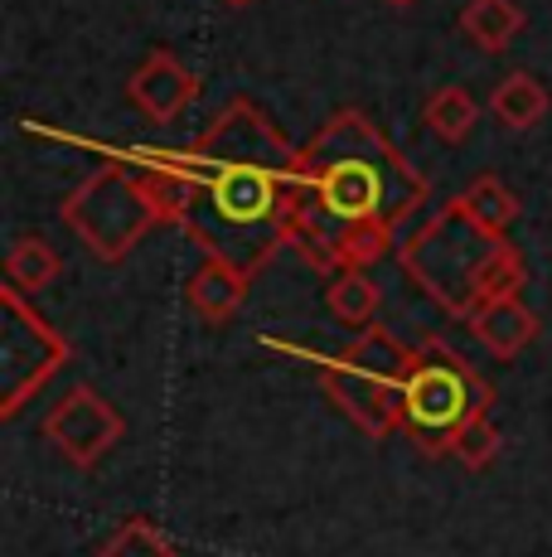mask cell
I'll use <instances>...</instances> for the list:
<instances>
[{
  "mask_svg": "<svg viewBox=\"0 0 552 557\" xmlns=\"http://www.w3.org/2000/svg\"><path fill=\"white\" fill-rule=\"evenodd\" d=\"M296 180L315 189L335 223H388L392 233L427 203V175L368 122L359 107H339L330 122L301 146Z\"/></svg>",
  "mask_w": 552,
  "mask_h": 557,
  "instance_id": "6da1fadb",
  "label": "cell"
},
{
  "mask_svg": "<svg viewBox=\"0 0 552 557\" xmlns=\"http://www.w3.org/2000/svg\"><path fill=\"white\" fill-rule=\"evenodd\" d=\"M199 180V199L179 228L199 243L204 257L233 262L238 272L258 276L276 252L291 243V203L301 180L262 165H204L189 151L161 156Z\"/></svg>",
  "mask_w": 552,
  "mask_h": 557,
  "instance_id": "7a4b0ae2",
  "label": "cell"
},
{
  "mask_svg": "<svg viewBox=\"0 0 552 557\" xmlns=\"http://www.w3.org/2000/svg\"><path fill=\"white\" fill-rule=\"evenodd\" d=\"M412 355L398 335H388L384 325L354 335L339 355L321 363V383L349 422L374 442H388L392 432H402V383L412 373Z\"/></svg>",
  "mask_w": 552,
  "mask_h": 557,
  "instance_id": "3957f363",
  "label": "cell"
},
{
  "mask_svg": "<svg viewBox=\"0 0 552 557\" xmlns=\"http://www.w3.org/2000/svg\"><path fill=\"white\" fill-rule=\"evenodd\" d=\"M494 248H499V238H490L485 228H475V223L465 219L461 203L451 199L437 219L422 223L417 233H407V238L398 243V257H402L412 282H417L441 310L471 320L475 310L485 306L480 272L494 257Z\"/></svg>",
  "mask_w": 552,
  "mask_h": 557,
  "instance_id": "277c9868",
  "label": "cell"
},
{
  "mask_svg": "<svg viewBox=\"0 0 552 557\" xmlns=\"http://www.w3.org/2000/svg\"><path fill=\"white\" fill-rule=\"evenodd\" d=\"M494 383L480 379L461 355L427 339L412 355V373L402 383V432L417 442V451L446 456L451 436L471 422L475 412H490Z\"/></svg>",
  "mask_w": 552,
  "mask_h": 557,
  "instance_id": "5b68a950",
  "label": "cell"
},
{
  "mask_svg": "<svg viewBox=\"0 0 552 557\" xmlns=\"http://www.w3.org/2000/svg\"><path fill=\"white\" fill-rule=\"evenodd\" d=\"M63 228L73 238H83L102 262H122L146 233L161 223L155 203L146 199L141 175H131L126 165H102L63 199Z\"/></svg>",
  "mask_w": 552,
  "mask_h": 557,
  "instance_id": "8992f818",
  "label": "cell"
},
{
  "mask_svg": "<svg viewBox=\"0 0 552 557\" xmlns=\"http://www.w3.org/2000/svg\"><path fill=\"white\" fill-rule=\"evenodd\" d=\"M63 359H68L63 335L35 306H25L20 286L5 282V292H0V412L15 417Z\"/></svg>",
  "mask_w": 552,
  "mask_h": 557,
  "instance_id": "52a82bcc",
  "label": "cell"
},
{
  "mask_svg": "<svg viewBox=\"0 0 552 557\" xmlns=\"http://www.w3.org/2000/svg\"><path fill=\"white\" fill-rule=\"evenodd\" d=\"M189 156L204 160V165H262V170L296 175L301 146L286 141V132L272 122V112H262L252 98H233L214 116V126L189 146Z\"/></svg>",
  "mask_w": 552,
  "mask_h": 557,
  "instance_id": "ba28073f",
  "label": "cell"
},
{
  "mask_svg": "<svg viewBox=\"0 0 552 557\" xmlns=\"http://www.w3.org/2000/svg\"><path fill=\"white\" fill-rule=\"evenodd\" d=\"M122 432H126L122 412H116L98 388H88V383H73L45 417V442L59 446L78 470L98 466V460L122 442Z\"/></svg>",
  "mask_w": 552,
  "mask_h": 557,
  "instance_id": "9c48e42d",
  "label": "cell"
},
{
  "mask_svg": "<svg viewBox=\"0 0 552 557\" xmlns=\"http://www.w3.org/2000/svg\"><path fill=\"white\" fill-rule=\"evenodd\" d=\"M126 98H131V107L146 116V122L170 126V122H179V116L195 107L199 78L170 49H155V53H146L141 69L126 78Z\"/></svg>",
  "mask_w": 552,
  "mask_h": 557,
  "instance_id": "30bf717a",
  "label": "cell"
},
{
  "mask_svg": "<svg viewBox=\"0 0 552 557\" xmlns=\"http://www.w3.org/2000/svg\"><path fill=\"white\" fill-rule=\"evenodd\" d=\"M471 335H475V345H485L494 359H518L528 345L538 339V315L528 310L518 296H504V301H485L480 310H475L471 320Z\"/></svg>",
  "mask_w": 552,
  "mask_h": 557,
  "instance_id": "8fae6325",
  "label": "cell"
},
{
  "mask_svg": "<svg viewBox=\"0 0 552 557\" xmlns=\"http://www.w3.org/2000/svg\"><path fill=\"white\" fill-rule=\"evenodd\" d=\"M248 282L252 276L238 272L233 262L209 257V262L189 276L185 301H189V310H195L199 320H204V325H228V320L242 310V301H248Z\"/></svg>",
  "mask_w": 552,
  "mask_h": 557,
  "instance_id": "7c38bea8",
  "label": "cell"
},
{
  "mask_svg": "<svg viewBox=\"0 0 552 557\" xmlns=\"http://www.w3.org/2000/svg\"><path fill=\"white\" fill-rule=\"evenodd\" d=\"M325 306H330V315L349 330V335H364V330L378 325L384 296H378L374 276H368L364 267H344V272H335L330 286H325Z\"/></svg>",
  "mask_w": 552,
  "mask_h": 557,
  "instance_id": "4fadbf2b",
  "label": "cell"
},
{
  "mask_svg": "<svg viewBox=\"0 0 552 557\" xmlns=\"http://www.w3.org/2000/svg\"><path fill=\"white\" fill-rule=\"evenodd\" d=\"M552 112V92L534 73H509L504 83H494L490 92V116L504 132H534L538 122Z\"/></svg>",
  "mask_w": 552,
  "mask_h": 557,
  "instance_id": "5bb4252c",
  "label": "cell"
},
{
  "mask_svg": "<svg viewBox=\"0 0 552 557\" xmlns=\"http://www.w3.org/2000/svg\"><path fill=\"white\" fill-rule=\"evenodd\" d=\"M524 25H528V15L518 0H471L461 10V35L485 53H504L524 35Z\"/></svg>",
  "mask_w": 552,
  "mask_h": 557,
  "instance_id": "9a60e30c",
  "label": "cell"
},
{
  "mask_svg": "<svg viewBox=\"0 0 552 557\" xmlns=\"http://www.w3.org/2000/svg\"><path fill=\"white\" fill-rule=\"evenodd\" d=\"M455 203H461L465 219H471L475 228H485L490 238H509V228H514L518 213H524L518 195H514V189H509L499 175H475L471 185L455 195Z\"/></svg>",
  "mask_w": 552,
  "mask_h": 557,
  "instance_id": "2e32d148",
  "label": "cell"
},
{
  "mask_svg": "<svg viewBox=\"0 0 552 557\" xmlns=\"http://www.w3.org/2000/svg\"><path fill=\"white\" fill-rule=\"evenodd\" d=\"M59 272H63V257L49 248L45 238H20V243H10V252H5V282L10 286H20V292H45L49 282H59Z\"/></svg>",
  "mask_w": 552,
  "mask_h": 557,
  "instance_id": "e0dca14e",
  "label": "cell"
},
{
  "mask_svg": "<svg viewBox=\"0 0 552 557\" xmlns=\"http://www.w3.org/2000/svg\"><path fill=\"white\" fill-rule=\"evenodd\" d=\"M422 122H427L441 141L455 146V141H465V136L475 132V122H480V102H475L465 88L446 83V88H437L427 98V107H422Z\"/></svg>",
  "mask_w": 552,
  "mask_h": 557,
  "instance_id": "ac0fdd59",
  "label": "cell"
},
{
  "mask_svg": "<svg viewBox=\"0 0 552 557\" xmlns=\"http://www.w3.org/2000/svg\"><path fill=\"white\" fill-rule=\"evenodd\" d=\"M98 557H179V548L151 519H126L98 543Z\"/></svg>",
  "mask_w": 552,
  "mask_h": 557,
  "instance_id": "d6986e66",
  "label": "cell"
},
{
  "mask_svg": "<svg viewBox=\"0 0 552 557\" xmlns=\"http://www.w3.org/2000/svg\"><path fill=\"white\" fill-rule=\"evenodd\" d=\"M392 238L398 233L388 223H339V238H335V257H339V272L344 267H368L378 257H388Z\"/></svg>",
  "mask_w": 552,
  "mask_h": 557,
  "instance_id": "ffe728a7",
  "label": "cell"
},
{
  "mask_svg": "<svg viewBox=\"0 0 552 557\" xmlns=\"http://www.w3.org/2000/svg\"><path fill=\"white\" fill-rule=\"evenodd\" d=\"M499 446H504V442H499V426L490 422V412H475L471 422L451 436L446 456H451L455 466H465V470H490V460L499 456Z\"/></svg>",
  "mask_w": 552,
  "mask_h": 557,
  "instance_id": "44dd1931",
  "label": "cell"
},
{
  "mask_svg": "<svg viewBox=\"0 0 552 557\" xmlns=\"http://www.w3.org/2000/svg\"><path fill=\"white\" fill-rule=\"evenodd\" d=\"M223 5H233V10H242V5H252V0H223Z\"/></svg>",
  "mask_w": 552,
  "mask_h": 557,
  "instance_id": "7402d4cb",
  "label": "cell"
},
{
  "mask_svg": "<svg viewBox=\"0 0 552 557\" xmlns=\"http://www.w3.org/2000/svg\"><path fill=\"white\" fill-rule=\"evenodd\" d=\"M388 5H417V0H388Z\"/></svg>",
  "mask_w": 552,
  "mask_h": 557,
  "instance_id": "603a6c76",
  "label": "cell"
}]
</instances>
